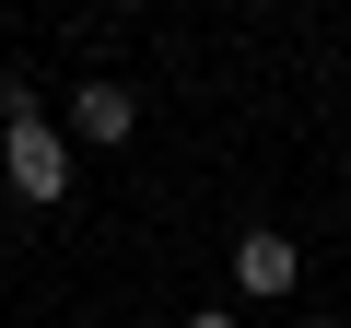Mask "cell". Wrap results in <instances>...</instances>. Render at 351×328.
<instances>
[{"instance_id":"4","label":"cell","mask_w":351,"mask_h":328,"mask_svg":"<svg viewBox=\"0 0 351 328\" xmlns=\"http://www.w3.org/2000/svg\"><path fill=\"white\" fill-rule=\"evenodd\" d=\"M0 117H47L36 106V71H0Z\"/></svg>"},{"instance_id":"1","label":"cell","mask_w":351,"mask_h":328,"mask_svg":"<svg viewBox=\"0 0 351 328\" xmlns=\"http://www.w3.org/2000/svg\"><path fill=\"white\" fill-rule=\"evenodd\" d=\"M71 176H82V141L59 117H0V188H12L24 211H59Z\"/></svg>"},{"instance_id":"7","label":"cell","mask_w":351,"mask_h":328,"mask_svg":"<svg viewBox=\"0 0 351 328\" xmlns=\"http://www.w3.org/2000/svg\"><path fill=\"white\" fill-rule=\"evenodd\" d=\"M304 328H339V316H304Z\"/></svg>"},{"instance_id":"6","label":"cell","mask_w":351,"mask_h":328,"mask_svg":"<svg viewBox=\"0 0 351 328\" xmlns=\"http://www.w3.org/2000/svg\"><path fill=\"white\" fill-rule=\"evenodd\" d=\"M94 12H141V0H94Z\"/></svg>"},{"instance_id":"2","label":"cell","mask_w":351,"mask_h":328,"mask_svg":"<svg viewBox=\"0 0 351 328\" xmlns=\"http://www.w3.org/2000/svg\"><path fill=\"white\" fill-rule=\"evenodd\" d=\"M234 293H246V305H293V293H304V246H293L281 223H246V235H234Z\"/></svg>"},{"instance_id":"5","label":"cell","mask_w":351,"mask_h":328,"mask_svg":"<svg viewBox=\"0 0 351 328\" xmlns=\"http://www.w3.org/2000/svg\"><path fill=\"white\" fill-rule=\"evenodd\" d=\"M176 328H246V316L234 305H199V316H176Z\"/></svg>"},{"instance_id":"3","label":"cell","mask_w":351,"mask_h":328,"mask_svg":"<svg viewBox=\"0 0 351 328\" xmlns=\"http://www.w3.org/2000/svg\"><path fill=\"white\" fill-rule=\"evenodd\" d=\"M82 152H117V141H141V94L117 82V71H82V94H71V117H59Z\"/></svg>"}]
</instances>
